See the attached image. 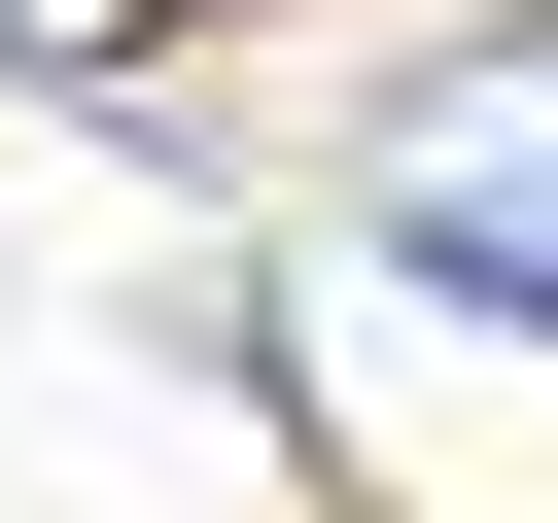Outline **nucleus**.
I'll return each mask as SVG.
<instances>
[{"label":"nucleus","instance_id":"obj_1","mask_svg":"<svg viewBox=\"0 0 558 523\" xmlns=\"http://www.w3.org/2000/svg\"><path fill=\"white\" fill-rule=\"evenodd\" d=\"M349 209H384V279H453V314H523V349H558V35H488V70H418Z\"/></svg>","mask_w":558,"mask_h":523},{"label":"nucleus","instance_id":"obj_2","mask_svg":"<svg viewBox=\"0 0 558 523\" xmlns=\"http://www.w3.org/2000/svg\"><path fill=\"white\" fill-rule=\"evenodd\" d=\"M140 35H174V0H0V70H140Z\"/></svg>","mask_w":558,"mask_h":523}]
</instances>
